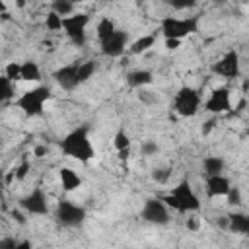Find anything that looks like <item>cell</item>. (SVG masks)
<instances>
[{
  "label": "cell",
  "mask_w": 249,
  "mask_h": 249,
  "mask_svg": "<svg viewBox=\"0 0 249 249\" xmlns=\"http://www.w3.org/2000/svg\"><path fill=\"white\" fill-rule=\"evenodd\" d=\"M88 126H78L70 134H66L60 142V150L64 156H70L78 161H89L95 156V150L88 136Z\"/></svg>",
  "instance_id": "obj_1"
},
{
  "label": "cell",
  "mask_w": 249,
  "mask_h": 249,
  "mask_svg": "<svg viewBox=\"0 0 249 249\" xmlns=\"http://www.w3.org/2000/svg\"><path fill=\"white\" fill-rule=\"evenodd\" d=\"M163 202L177 212H195L200 208L198 196L195 195L189 181H181L177 187H173V191L163 198Z\"/></svg>",
  "instance_id": "obj_2"
},
{
  "label": "cell",
  "mask_w": 249,
  "mask_h": 249,
  "mask_svg": "<svg viewBox=\"0 0 249 249\" xmlns=\"http://www.w3.org/2000/svg\"><path fill=\"white\" fill-rule=\"evenodd\" d=\"M198 31V16H189V18H163L161 19V33L165 39H177L181 41L183 37L196 33Z\"/></svg>",
  "instance_id": "obj_3"
},
{
  "label": "cell",
  "mask_w": 249,
  "mask_h": 249,
  "mask_svg": "<svg viewBox=\"0 0 249 249\" xmlns=\"http://www.w3.org/2000/svg\"><path fill=\"white\" fill-rule=\"evenodd\" d=\"M47 99H51V89L47 86H37V88L27 89L19 95L18 107L27 117H39L43 113V105H45Z\"/></svg>",
  "instance_id": "obj_4"
},
{
  "label": "cell",
  "mask_w": 249,
  "mask_h": 249,
  "mask_svg": "<svg viewBox=\"0 0 249 249\" xmlns=\"http://www.w3.org/2000/svg\"><path fill=\"white\" fill-rule=\"evenodd\" d=\"M198 107H200V95L196 89L189 88V86H183L177 93H175V99H173V109L177 115L181 117H193L198 113Z\"/></svg>",
  "instance_id": "obj_5"
},
{
  "label": "cell",
  "mask_w": 249,
  "mask_h": 249,
  "mask_svg": "<svg viewBox=\"0 0 249 249\" xmlns=\"http://www.w3.org/2000/svg\"><path fill=\"white\" fill-rule=\"evenodd\" d=\"M88 23H89V16L88 14H72L68 18H64L62 29H64V33L68 35V39L74 45L82 47L86 43V27H88Z\"/></svg>",
  "instance_id": "obj_6"
},
{
  "label": "cell",
  "mask_w": 249,
  "mask_h": 249,
  "mask_svg": "<svg viewBox=\"0 0 249 249\" xmlns=\"http://www.w3.org/2000/svg\"><path fill=\"white\" fill-rule=\"evenodd\" d=\"M56 220L60 226L76 228L86 220V210L70 200H60L56 206Z\"/></svg>",
  "instance_id": "obj_7"
},
{
  "label": "cell",
  "mask_w": 249,
  "mask_h": 249,
  "mask_svg": "<svg viewBox=\"0 0 249 249\" xmlns=\"http://www.w3.org/2000/svg\"><path fill=\"white\" fill-rule=\"evenodd\" d=\"M140 218L148 224H156V226H165L169 224V210L165 206L163 200L160 198H148L144 202V208L140 212Z\"/></svg>",
  "instance_id": "obj_8"
},
{
  "label": "cell",
  "mask_w": 249,
  "mask_h": 249,
  "mask_svg": "<svg viewBox=\"0 0 249 249\" xmlns=\"http://www.w3.org/2000/svg\"><path fill=\"white\" fill-rule=\"evenodd\" d=\"M212 72L222 76V78H228V80H233L239 76V54L237 51H228L216 64H212Z\"/></svg>",
  "instance_id": "obj_9"
},
{
  "label": "cell",
  "mask_w": 249,
  "mask_h": 249,
  "mask_svg": "<svg viewBox=\"0 0 249 249\" xmlns=\"http://www.w3.org/2000/svg\"><path fill=\"white\" fill-rule=\"evenodd\" d=\"M19 206L29 212V214H35V216H41V214H47L49 212V204H47V196L41 189H33L29 195H25L21 200H19Z\"/></svg>",
  "instance_id": "obj_10"
},
{
  "label": "cell",
  "mask_w": 249,
  "mask_h": 249,
  "mask_svg": "<svg viewBox=\"0 0 249 249\" xmlns=\"http://www.w3.org/2000/svg\"><path fill=\"white\" fill-rule=\"evenodd\" d=\"M126 45H128V33L117 29L109 39H105L101 43V53L105 56H121L124 53Z\"/></svg>",
  "instance_id": "obj_11"
},
{
  "label": "cell",
  "mask_w": 249,
  "mask_h": 249,
  "mask_svg": "<svg viewBox=\"0 0 249 249\" xmlns=\"http://www.w3.org/2000/svg\"><path fill=\"white\" fill-rule=\"evenodd\" d=\"M204 109L208 113H226L230 111V89L228 88H216L212 89L210 97L204 103Z\"/></svg>",
  "instance_id": "obj_12"
},
{
  "label": "cell",
  "mask_w": 249,
  "mask_h": 249,
  "mask_svg": "<svg viewBox=\"0 0 249 249\" xmlns=\"http://www.w3.org/2000/svg\"><path fill=\"white\" fill-rule=\"evenodd\" d=\"M78 68H80V62L66 64V66L58 68V70L54 72V80H56V84H58L62 89H74V88H78V86H80Z\"/></svg>",
  "instance_id": "obj_13"
},
{
  "label": "cell",
  "mask_w": 249,
  "mask_h": 249,
  "mask_svg": "<svg viewBox=\"0 0 249 249\" xmlns=\"http://www.w3.org/2000/svg\"><path fill=\"white\" fill-rule=\"evenodd\" d=\"M231 185L228 181V177L224 175H212V177H206V195L210 198L214 196H226L230 193Z\"/></svg>",
  "instance_id": "obj_14"
},
{
  "label": "cell",
  "mask_w": 249,
  "mask_h": 249,
  "mask_svg": "<svg viewBox=\"0 0 249 249\" xmlns=\"http://www.w3.org/2000/svg\"><path fill=\"white\" fill-rule=\"evenodd\" d=\"M228 228L233 233H241V235H249V214H230L228 216Z\"/></svg>",
  "instance_id": "obj_15"
},
{
  "label": "cell",
  "mask_w": 249,
  "mask_h": 249,
  "mask_svg": "<svg viewBox=\"0 0 249 249\" xmlns=\"http://www.w3.org/2000/svg\"><path fill=\"white\" fill-rule=\"evenodd\" d=\"M58 175H60V183H62V189L64 191H76L80 185H82V179L78 177V173L74 171V169H70V167H62L60 171H58Z\"/></svg>",
  "instance_id": "obj_16"
},
{
  "label": "cell",
  "mask_w": 249,
  "mask_h": 249,
  "mask_svg": "<svg viewBox=\"0 0 249 249\" xmlns=\"http://www.w3.org/2000/svg\"><path fill=\"white\" fill-rule=\"evenodd\" d=\"M152 72L150 70H132V72H128V76H126V82H128V86L130 88H142V86H148V84H152Z\"/></svg>",
  "instance_id": "obj_17"
},
{
  "label": "cell",
  "mask_w": 249,
  "mask_h": 249,
  "mask_svg": "<svg viewBox=\"0 0 249 249\" xmlns=\"http://www.w3.org/2000/svg\"><path fill=\"white\" fill-rule=\"evenodd\" d=\"M224 160L218 158V156H208L202 160V169L206 173V177H212V175H222L224 171Z\"/></svg>",
  "instance_id": "obj_18"
},
{
  "label": "cell",
  "mask_w": 249,
  "mask_h": 249,
  "mask_svg": "<svg viewBox=\"0 0 249 249\" xmlns=\"http://www.w3.org/2000/svg\"><path fill=\"white\" fill-rule=\"evenodd\" d=\"M154 43H156V35H142V37H138L136 41H132L128 45V53L130 54H142L150 47H154Z\"/></svg>",
  "instance_id": "obj_19"
},
{
  "label": "cell",
  "mask_w": 249,
  "mask_h": 249,
  "mask_svg": "<svg viewBox=\"0 0 249 249\" xmlns=\"http://www.w3.org/2000/svg\"><path fill=\"white\" fill-rule=\"evenodd\" d=\"M21 80H25V82H39V80H41L39 64L33 62V60L21 62Z\"/></svg>",
  "instance_id": "obj_20"
},
{
  "label": "cell",
  "mask_w": 249,
  "mask_h": 249,
  "mask_svg": "<svg viewBox=\"0 0 249 249\" xmlns=\"http://www.w3.org/2000/svg\"><path fill=\"white\" fill-rule=\"evenodd\" d=\"M115 31H117L115 23L109 18H101V21L97 23V39H99V43H103L105 39H109Z\"/></svg>",
  "instance_id": "obj_21"
},
{
  "label": "cell",
  "mask_w": 249,
  "mask_h": 249,
  "mask_svg": "<svg viewBox=\"0 0 249 249\" xmlns=\"http://www.w3.org/2000/svg\"><path fill=\"white\" fill-rule=\"evenodd\" d=\"M53 12L58 14L60 18H68V16L74 14V4L66 2V0H54L53 2Z\"/></svg>",
  "instance_id": "obj_22"
},
{
  "label": "cell",
  "mask_w": 249,
  "mask_h": 249,
  "mask_svg": "<svg viewBox=\"0 0 249 249\" xmlns=\"http://www.w3.org/2000/svg\"><path fill=\"white\" fill-rule=\"evenodd\" d=\"M95 62L93 60H86V62H80V68H78V78H80V84H84V82H88L91 76H93V72H95Z\"/></svg>",
  "instance_id": "obj_23"
},
{
  "label": "cell",
  "mask_w": 249,
  "mask_h": 249,
  "mask_svg": "<svg viewBox=\"0 0 249 249\" xmlns=\"http://www.w3.org/2000/svg\"><path fill=\"white\" fill-rule=\"evenodd\" d=\"M14 95H16L14 82L8 80L6 76H2V80H0V99H2V101H8V99H12Z\"/></svg>",
  "instance_id": "obj_24"
},
{
  "label": "cell",
  "mask_w": 249,
  "mask_h": 249,
  "mask_svg": "<svg viewBox=\"0 0 249 249\" xmlns=\"http://www.w3.org/2000/svg\"><path fill=\"white\" fill-rule=\"evenodd\" d=\"M62 21H64V18H60V16L54 14V12H49L47 18H45V25H47L49 31H58V29H62Z\"/></svg>",
  "instance_id": "obj_25"
},
{
  "label": "cell",
  "mask_w": 249,
  "mask_h": 249,
  "mask_svg": "<svg viewBox=\"0 0 249 249\" xmlns=\"http://www.w3.org/2000/svg\"><path fill=\"white\" fill-rule=\"evenodd\" d=\"M113 144H115V148H117L119 152H124V150L130 148V138H128V134H126L124 130H119V132L115 134Z\"/></svg>",
  "instance_id": "obj_26"
},
{
  "label": "cell",
  "mask_w": 249,
  "mask_h": 249,
  "mask_svg": "<svg viewBox=\"0 0 249 249\" xmlns=\"http://www.w3.org/2000/svg\"><path fill=\"white\" fill-rule=\"evenodd\" d=\"M4 76H6L8 80H12V82L21 80V64H19V62H10V64L6 66V70H4Z\"/></svg>",
  "instance_id": "obj_27"
},
{
  "label": "cell",
  "mask_w": 249,
  "mask_h": 249,
  "mask_svg": "<svg viewBox=\"0 0 249 249\" xmlns=\"http://www.w3.org/2000/svg\"><path fill=\"white\" fill-rule=\"evenodd\" d=\"M169 177H171V169L169 167H158V169L152 171V179L156 183H167Z\"/></svg>",
  "instance_id": "obj_28"
},
{
  "label": "cell",
  "mask_w": 249,
  "mask_h": 249,
  "mask_svg": "<svg viewBox=\"0 0 249 249\" xmlns=\"http://www.w3.org/2000/svg\"><path fill=\"white\" fill-rule=\"evenodd\" d=\"M226 196H228V202H230L231 206H239V204H241V191H239L237 187H231Z\"/></svg>",
  "instance_id": "obj_29"
},
{
  "label": "cell",
  "mask_w": 249,
  "mask_h": 249,
  "mask_svg": "<svg viewBox=\"0 0 249 249\" xmlns=\"http://www.w3.org/2000/svg\"><path fill=\"white\" fill-rule=\"evenodd\" d=\"M27 171H29V163L23 160V161H21V163L16 167V179H19V181H21V179H25Z\"/></svg>",
  "instance_id": "obj_30"
},
{
  "label": "cell",
  "mask_w": 249,
  "mask_h": 249,
  "mask_svg": "<svg viewBox=\"0 0 249 249\" xmlns=\"http://www.w3.org/2000/svg\"><path fill=\"white\" fill-rule=\"evenodd\" d=\"M142 152H144L146 156H152V154H156V152H158V144H156V142H152V140H148V142H144V144H142Z\"/></svg>",
  "instance_id": "obj_31"
},
{
  "label": "cell",
  "mask_w": 249,
  "mask_h": 249,
  "mask_svg": "<svg viewBox=\"0 0 249 249\" xmlns=\"http://www.w3.org/2000/svg\"><path fill=\"white\" fill-rule=\"evenodd\" d=\"M18 243L19 241H16L14 237H4L0 241V249H18Z\"/></svg>",
  "instance_id": "obj_32"
},
{
  "label": "cell",
  "mask_w": 249,
  "mask_h": 249,
  "mask_svg": "<svg viewBox=\"0 0 249 249\" xmlns=\"http://www.w3.org/2000/svg\"><path fill=\"white\" fill-rule=\"evenodd\" d=\"M191 6H195V2H171V8H175V10H185Z\"/></svg>",
  "instance_id": "obj_33"
},
{
  "label": "cell",
  "mask_w": 249,
  "mask_h": 249,
  "mask_svg": "<svg viewBox=\"0 0 249 249\" xmlns=\"http://www.w3.org/2000/svg\"><path fill=\"white\" fill-rule=\"evenodd\" d=\"M12 218H14L18 224H25V218H23V214H21L19 210H12Z\"/></svg>",
  "instance_id": "obj_34"
},
{
  "label": "cell",
  "mask_w": 249,
  "mask_h": 249,
  "mask_svg": "<svg viewBox=\"0 0 249 249\" xmlns=\"http://www.w3.org/2000/svg\"><path fill=\"white\" fill-rule=\"evenodd\" d=\"M214 124H216V121H214V119L206 121V123H204V128H202V134H208V132L214 128Z\"/></svg>",
  "instance_id": "obj_35"
},
{
  "label": "cell",
  "mask_w": 249,
  "mask_h": 249,
  "mask_svg": "<svg viewBox=\"0 0 249 249\" xmlns=\"http://www.w3.org/2000/svg\"><path fill=\"white\" fill-rule=\"evenodd\" d=\"M165 47L173 51V49H177V47H179V41H177V39H165Z\"/></svg>",
  "instance_id": "obj_36"
},
{
  "label": "cell",
  "mask_w": 249,
  "mask_h": 249,
  "mask_svg": "<svg viewBox=\"0 0 249 249\" xmlns=\"http://www.w3.org/2000/svg\"><path fill=\"white\" fill-rule=\"evenodd\" d=\"M18 249H33V243L29 239H23V241L18 243Z\"/></svg>",
  "instance_id": "obj_37"
},
{
  "label": "cell",
  "mask_w": 249,
  "mask_h": 249,
  "mask_svg": "<svg viewBox=\"0 0 249 249\" xmlns=\"http://www.w3.org/2000/svg\"><path fill=\"white\" fill-rule=\"evenodd\" d=\"M45 152H47V148H45V146H37V148H35V156H37V158H43V156H45Z\"/></svg>",
  "instance_id": "obj_38"
},
{
  "label": "cell",
  "mask_w": 249,
  "mask_h": 249,
  "mask_svg": "<svg viewBox=\"0 0 249 249\" xmlns=\"http://www.w3.org/2000/svg\"><path fill=\"white\" fill-rule=\"evenodd\" d=\"M189 228L195 230V228H196V222H195V220H189Z\"/></svg>",
  "instance_id": "obj_39"
}]
</instances>
